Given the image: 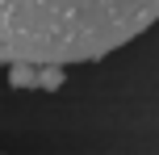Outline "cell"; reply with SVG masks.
I'll return each instance as SVG.
<instances>
[{"instance_id": "cell-1", "label": "cell", "mask_w": 159, "mask_h": 155, "mask_svg": "<svg viewBox=\"0 0 159 155\" xmlns=\"http://www.w3.org/2000/svg\"><path fill=\"white\" fill-rule=\"evenodd\" d=\"M159 21V0H0V63L59 71L96 63Z\"/></svg>"}]
</instances>
